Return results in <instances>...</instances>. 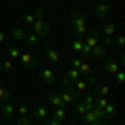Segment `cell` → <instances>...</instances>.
<instances>
[{"label": "cell", "mask_w": 125, "mask_h": 125, "mask_svg": "<svg viewBox=\"0 0 125 125\" xmlns=\"http://www.w3.org/2000/svg\"><path fill=\"white\" fill-rule=\"evenodd\" d=\"M33 33L39 37H47L50 33V25L43 22V10L39 9L35 12V23H33Z\"/></svg>", "instance_id": "cell-1"}, {"label": "cell", "mask_w": 125, "mask_h": 125, "mask_svg": "<svg viewBox=\"0 0 125 125\" xmlns=\"http://www.w3.org/2000/svg\"><path fill=\"white\" fill-rule=\"evenodd\" d=\"M60 98H62V102H63V105H70V104H75L78 100V92L73 88V87H68L67 90H63L62 94H58Z\"/></svg>", "instance_id": "cell-2"}, {"label": "cell", "mask_w": 125, "mask_h": 125, "mask_svg": "<svg viewBox=\"0 0 125 125\" xmlns=\"http://www.w3.org/2000/svg\"><path fill=\"white\" fill-rule=\"evenodd\" d=\"M20 60H22V65L25 68H37L39 67V60L33 57L30 52H23V53H20Z\"/></svg>", "instance_id": "cell-3"}, {"label": "cell", "mask_w": 125, "mask_h": 125, "mask_svg": "<svg viewBox=\"0 0 125 125\" xmlns=\"http://www.w3.org/2000/svg\"><path fill=\"white\" fill-rule=\"evenodd\" d=\"M110 5L107 3V2H100V3H97L95 9H94V12H95L97 17H100V19H104V17H107L108 13H110Z\"/></svg>", "instance_id": "cell-4"}, {"label": "cell", "mask_w": 125, "mask_h": 125, "mask_svg": "<svg viewBox=\"0 0 125 125\" xmlns=\"http://www.w3.org/2000/svg\"><path fill=\"white\" fill-rule=\"evenodd\" d=\"M83 43L88 45L90 48H94L98 43V32L97 30H92V32H87V35L83 37Z\"/></svg>", "instance_id": "cell-5"}, {"label": "cell", "mask_w": 125, "mask_h": 125, "mask_svg": "<svg viewBox=\"0 0 125 125\" xmlns=\"http://www.w3.org/2000/svg\"><path fill=\"white\" fill-rule=\"evenodd\" d=\"M45 53H47V58H48V62H52V63H60L62 62V58H60V53H58L55 48H52V47H48V45H45Z\"/></svg>", "instance_id": "cell-6"}, {"label": "cell", "mask_w": 125, "mask_h": 125, "mask_svg": "<svg viewBox=\"0 0 125 125\" xmlns=\"http://www.w3.org/2000/svg\"><path fill=\"white\" fill-rule=\"evenodd\" d=\"M40 80H42L43 83H53V82H55V73H53V70H50V68H42V72H40Z\"/></svg>", "instance_id": "cell-7"}, {"label": "cell", "mask_w": 125, "mask_h": 125, "mask_svg": "<svg viewBox=\"0 0 125 125\" xmlns=\"http://www.w3.org/2000/svg\"><path fill=\"white\" fill-rule=\"evenodd\" d=\"M102 63H104V68H105L110 75H115L117 72H118V63H117L115 60H112V58H105Z\"/></svg>", "instance_id": "cell-8"}, {"label": "cell", "mask_w": 125, "mask_h": 125, "mask_svg": "<svg viewBox=\"0 0 125 125\" xmlns=\"http://www.w3.org/2000/svg\"><path fill=\"white\" fill-rule=\"evenodd\" d=\"M10 37L13 40H25V37H27V32L22 29V27H15V29L10 32Z\"/></svg>", "instance_id": "cell-9"}, {"label": "cell", "mask_w": 125, "mask_h": 125, "mask_svg": "<svg viewBox=\"0 0 125 125\" xmlns=\"http://www.w3.org/2000/svg\"><path fill=\"white\" fill-rule=\"evenodd\" d=\"M72 25H73V29H75V27H82V25H87L85 15H82V13H73V15H72Z\"/></svg>", "instance_id": "cell-10"}, {"label": "cell", "mask_w": 125, "mask_h": 125, "mask_svg": "<svg viewBox=\"0 0 125 125\" xmlns=\"http://www.w3.org/2000/svg\"><path fill=\"white\" fill-rule=\"evenodd\" d=\"M33 117H35V118H39V120L47 118V117H48V108L45 105H39L37 108H35V112H33Z\"/></svg>", "instance_id": "cell-11"}, {"label": "cell", "mask_w": 125, "mask_h": 125, "mask_svg": "<svg viewBox=\"0 0 125 125\" xmlns=\"http://www.w3.org/2000/svg\"><path fill=\"white\" fill-rule=\"evenodd\" d=\"M2 114H3V117H7V118H12L13 114H15V108H13V105L10 102H5V104H2Z\"/></svg>", "instance_id": "cell-12"}, {"label": "cell", "mask_w": 125, "mask_h": 125, "mask_svg": "<svg viewBox=\"0 0 125 125\" xmlns=\"http://www.w3.org/2000/svg\"><path fill=\"white\" fill-rule=\"evenodd\" d=\"M72 87L77 90V92H82V90H87V87H88V82H87L85 78H78V80H75V82H72Z\"/></svg>", "instance_id": "cell-13"}, {"label": "cell", "mask_w": 125, "mask_h": 125, "mask_svg": "<svg viewBox=\"0 0 125 125\" xmlns=\"http://www.w3.org/2000/svg\"><path fill=\"white\" fill-rule=\"evenodd\" d=\"M48 104H52L53 107H65L58 94H50V95H48Z\"/></svg>", "instance_id": "cell-14"}, {"label": "cell", "mask_w": 125, "mask_h": 125, "mask_svg": "<svg viewBox=\"0 0 125 125\" xmlns=\"http://www.w3.org/2000/svg\"><path fill=\"white\" fill-rule=\"evenodd\" d=\"M53 118H57V120H60V122H63V120L67 118V110H65L63 107H57L55 112H53Z\"/></svg>", "instance_id": "cell-15"}, {"label": "cell", "mask_w": 125, "mask_h": 125, "mask_svg": "<svg viewBox=\"0 0 125 125\" xmlns=\"http://www.w3.org/2000/svg\"><path fill=\"white\" fill-rule=\"evenodd\" d=\"M92 55L97 58H100V57H104L105 55V47L102 45V43H97L95 47L92 48Z\"/></svg>", "instance_id": "cell-16"}, {"label": "cell", "mask_w": 125, "mask_h": 125, "mask_svg": "<svg viewBox=\"0 0 125 125\" xmlns=\"http://www.w3.org/2000/svg\"><path fill=\"white\" fill-rule=\"evenodd\" d=\"M104 35L105 37H114L115 35V23H105L104 25Z\"/></svg>", "instance_id": "cell-17"}, {"label": "cell", "mask_w": 125, "mask_h": 125, "mask_svg": "<svg viewBox=\"0 0 125 125\" xmlns=\"http://www.w3.org/2000/svg\"><path fill=\"white\" fill-rule=\"evenodd\" d=\"M83 107L87 108V112H90V110L95 108V100H94L92 95H87L85 98H83Z\"/></svg>", "instance_id": "cell-18"}, {"label": "cell", "mask_w": 125, "mask_h": 125, "mask_svg": "<svg viewBox=\"0 0 125 125\" xmlns=\"http://www.w3.org/2000/svg\"><path fill=\"white\" fill-rule=\"evenodd\" d=\"M9 100H10L9 88H5V87L0 85V104H5V102H9Z\"/></svg>", "instance_id": "cell-19"}, {"label": "cell", "mask_w": 125, "mask_h": 125, "mask_svg": "<svg viewBox=\"0 0 125 125\" xmlns=\"http://www.w3.org/2000/svg\"><path fill=\"white\" fill-rule=\"evenodd\" d=\"M82 77V75H80V72H78V68H70V70H68L67 72V78L68 80H72V82H75V80H78V78Z\"/></svg>", "instance_id": "cell-20"}, {"label": "cell", "mask_w": 125, "mask_h": 125, "mask_svg": "<svg viewBox=\"0 0 125 125\" xmlns=\"http://www.w3.org/2000/svg\"><path fill=\"white\" fill-rule=\"evenodd\" d=\"M78 72H80V75H82V77H88V73L92 72V67H90V63H85V62H82V65L78 67Z\"/></svg>", "instance_id": "cell-21"}, {"label": "cell", "mask_w": 125, "mask_h": 125, "mask_svg": "<svg viewBox=\"0 0 125 125\" xmlns=\"http://www.w3.org/2000/svg\"><path fill=\"white\" fill-rule=\"evenodd\" d=\"M72 47H73V50L75 52H82V47H83V37H77V39L73 40V43H72Z\"/></svg>", "instance_id": "cell-22"}, {"label": "cell", "mask_w": 125, "mask_h": 125, "mask_svg": "<svg viewBox=\"0 0 125 125\" xmlns=\"http://www.w3.org/2000/svg\"><path fill=\"white\" fill-rule=\"evenodd\" d=\"M82 117H83V120H85L88 125H94L95 122H98V120H97V117L94 115V112H92V110H90V112H87L85 115H82Z\"/></svg>", "instance_id": "cell-23"}, {"label": "cell", "mask_w": 125, "mask_h": 125, "mask_svg": "<svg viewBox=\"0 0 125 125\" xmlns=\"http://www.w3.org/2000/svg\"><path fill=\"white\" fill-rule=\"evenodd\" d=\"M92 112H94V115L97 117V120H105V118H108V117L105 115V110H104V108H98V107H95Z\"/></svg>", "instance_id": "cell-24"}, {"label": "cell", "mask_w": 125, "mask_h": 125, "mask_svg": "<svg viewBox=\"0 0 125 125\" xmlns=\"http://www.w3.org/2000/svg\"><path fill=\"white\" fill-rule=\"evenodd\" d=\"M9 55L12 58H19L20 57V48L17 45H10L9 47Z\"/></svg>", "instance_id": "cell-25"}, {"label": "cell", "mask_w": 125, "mask_h": 125, "mask_svg": "<svg viewBox=\"0 0 125 125\" xmlns=\"http://www.w3.org/2000/svg\"><path fill=\"white\" fill-rule=\"evenodd\" d=\"M25 40L29 42V45H37V43L40 42V37H39V35H35V33H30V35L25 37Z\"/></svg>", "instance_id": "cell-26"}, {"label": "cell", "mask_w": 125, "mask_h": 125, "mask_svg": "<svg viewBox=\"0 0 125 125\" xmlns=\"http://www.w3.org/2000/svg\"><path fill=\"white\" fill-rule=\"evenodd\" d=\"M73 32H75V37H85L88 30H87V25H82V27H75Z\"/></svg>", "instance_id": "cell-27"}, {"label": "cell", "mask_w": 125, "mask_h": 125, "mask_svg": "<svg viewBox=\"0 0 125 125\" xmlns=\"http://www.w3.org/2000/svg\"><path fill=\"white\" fill-rule=\"evenodd\" d=\"M104 110H105V115L107 117H112V115H115V104H110V102H108V104H107V107L105 108H104Z\"/></svg>", "instance_id": "cell-28"}, {"label": "cell", "mask_w": 125, "mask_h": 125, "mask_svg": "<svg viewBox=\"0 0 125 125\" xmlns=\"http://www.w3.org/2000/svg\"><path fill=\"white\" fill-rule=\"evenodd\" d=\"M0 68H2L3 72H10V70L13 68V63H12V60H3V62L0 63Z\"/></svg>", "instance_id": "cell-29"}, {"label": "cell", "mask_w": 125, "mask_h": 125, "mask_svg": "<svg viewBox=\"0 0 125 125\" xmlns=\"http://www.w3.org/2000/svg\"><path fill=\"white\" fill-rule=\"evenodd\" d=\"M17 125H32V118L29 115H20Z\"/></svg>", "instance_id": "cell-30"}, {"label": "cell", "mask_w": 125, "mask_h": 125, "mask_svg": "<svg viewBox=\"0 0 125 125\" xmlns=\"http://www.w3.org/2000/svg\"><path fill=\"white\" fill-rule=\"evenodd\" d=\"M23 22H25L27 25H33V23H35V15H32V13H25Z\"/></svg>", "instance_id": "cell-31"}, {"label": "cell", "mask_w": 125, "mask_h": 125, "mask_svg": "<svg viewBox=\"0 0 125 125\" xmlns=\"http://www.w3.org/2000/svg\"><path fill=\"white\" fill-rule=\"evenodd\" d=\"M107 104H108V100H107V97H100L98 100H97L95 107H98V108H105Z\"/></svg>", "instance_id": "cell-32"}, {"label": "cell", "mask_w": 125, "mask_h": 125, "mask_svg": "<svg viewBox=\"0 0 125 125\" xmlns=\"http://www.w3.org/2000/svg\"><path fill=\"white\" fill-rule=\"evenodd\" d=\"M98 94H100V97H107L108 94H110L108 85H100V87H98Z\"/></svg>", "instance_id": "cell-33"}, {"label": "cell", "mask_w": 125, "mask_h": 125, "mask_svg": "<svg viewBox=\"0 0 125 125\" xmlns=\"http://www.w3.org/2000/svg\"><path fill=\"white\" fill-rule=\"evenodd\" d=\"M80 53H82V58H88V55L92 53V48L83 43V47H82V52H80Z\"/></svg>", "instance_id": "cell-34"}, {"label": "cell", "mask_w": 125, "mask_h": 125, "mask_svg": "<svg viewBox=\"0 0 125 125\" xmlns=\"http://www.w3.org/2000/svg\"><path fill=\"white\" fill-rule=\"evenodd\" d=\"M115 42H114V39L112 37H102V45L104 47H108V45H114Z\"/></svg>", "instance_id": "cell-35"}, {"label": "cell", "mask_w": 125, "mask_h": 125, "mask_svg": "<svg viewBox=\"0 0 125 125\" xmlns=\"http://www.w3.org/2000/svg\"><path fill=\"white\" fill-rule=\"evenodd\" d=\"M115 80L118 82V83H124L125 82V73L122 72V70H118V72L115 73Z\"/></svg>", "instance_id": "cell-36"}, {"label": "cell", "mask_w": 125, "mask_h": 125, "mask_svg": "<svg viewBox=\"0 0 125 125\" xmlns=\"http://www.w3.org/2000/svg\"><path fill=\"white\" fill-rule=\"evenodd\" d=\"M19 114L20 115H29V107L23 105V104H20L19 105Z\"/></svg>", "instance_id": "cell-37"}, {"label": "cell", "mask_w": 125, "mask_h": 125, "mask_svg": "<svg viewBox=\"0 0 125 125\" xmlns=\"http://www.w3.org/2000/svg\"><path fill=\"white\" fill-rule=\"evenodd\" d=\"M124 45H125V37L124 35H118V37H117V47L124 48Z\"/></svg>", "instance_id": "cell-38"}, {"label": "cell", "mask_w": 125, "mask_h": 125, "mask_svg": "<svg viewBox=\"0 0 125 125\" xmlns=\"http://www.w3.org/2000/svg\"><path fill=\"white\" fill-rule=\"evenodd\" d=\"M77 114L78 115H85L87 114V108L83 107V104H77Z\"/></svg>", "instance_id": "cell-39"}, {"label": "cell", "mask_w": 125, "mask_h": 125, "mask_svg": "<svg viewBox=\"0 0 125 125\" xmlns=\"http://www.w3.org/2000/svg\"><path fill=\"white\" fill-rule=\"evenodd\" d=\"M45 125H62V122H60V120H57V118H53V117H52V118H48L47 122H45Z\"/></svg>", "instance_id": "cell-40"}, {"label": "cell", "mask_w": 125, "mask_h": 125, "mask_svg": "<svg viewBox=\"0 0 125 125\" xmlns=\"http://www.w3.org/2000/svg\"><path fill=\"white\" fill-rule=\"evenodd\" d=\"M80 65H82V58H77V57L72 58V67L73 68H78Z\"/></svg>", "instance_id": "cell-41"}, {"label": "cell", "mask_w": 125, "mask_h": 125, "mask_svg": "<svg viewBox=\"0 0 125 125\" xmlns=\"http://www.w3.org/2000/svg\"><path fill=\"white\" fill-rule=\"evenodd\" d=\"M3 40H5V33H3V32L0 30V45L3 43Z\"/></svg>", "instance_id": "cell-42"}, {"label": "cell", "mask_w": 125, "mask_h": 125, "mask_svg": "<svg viewBox=\"0 0 125 125\" xmlns=\"http://www.w3.org/2000/svg\"><path fill=\"white\" fill-rule=\"evenodd\" d=\"M94 125H107V122H102V120H98V122H95Z\"/></svg>", "instance_id": "cell-43"}, {"label": "cell", "mask_w": 125, "mask_h": 125, "mask_svg": "<svg viewBox=\"0 0 125 125\" xmlns=\"http://www.w3.org/2000/svg\"><path fill=\"white\" fill-rule=\"evenodd\" d=\"M0 82H2V80H0Z\"/></svg>", "instance_id": "cell-44"}]
</instances>
